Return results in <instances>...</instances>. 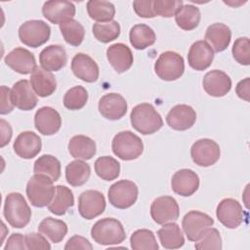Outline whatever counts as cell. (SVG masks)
Segmentation results:
<instances>
[{
  "label": "cell",
  "mask_w": 250,
  "mask_h": 250,
  "mask_svg": "<svg viewBox=\"0 0 250 250\" xmlns=\"http://www.w3.org/2000/svg\"><path fill=\"white\" fill-rule=\"evenodd\" d=\"M130 120L133 128L143 135L153 134L163 126L161 115L152 104L147 103H143L133 107Z\"/></svg>",
  "instance_id": "cell-1"
},
{
  "label": "cell",
  "mask_w": 250,
  "mask_h": 250,
  "mask_svg": "<svg viewBox=\"0 0 250 250\" xmlns=\"http://www.w3.org/2000/svg\"><path fill=\"white\" fill-rule=\"evenodd\" d=\"M91 236L100 245H114L123 242L126 233L120 221L114 218H104L94 224Z\"/></svg>",
  "instance_id": "cell-2"
},
{
  "label": "cell",
  "mask_w": 250,
  "mask_h": 250,
  "mask_svg": "<svg viewBox=\"0 0 250 250\" xmlns=\"http://www.w3.org/2000/svg\"><path fill=\"white\" fill-rule=\"evenodd\" d=\"M3 213L8 224L16 229L27 226L31 218V210L20 192H11L6 196Z\"/></svg>",
  "instance_id": "cell-3"
},
{
  "label": "cell",
  "mask_w": 250,
  "mask_h": 250,
  "mask_svg": "<svg viewBox=\"0 0 250 250\" xmlns=\"http://www.w3.org/2000/svg\"><path fill=\"white\" fill-rule=\"evenodd\" d=\"M54 181L46 175L34 174L26 185V195L29 202L35 207H45L52 201L56 187Z\"/></svg>",
  "instance_id": "cell-4"
},
{
  "label": "cell",
  "mask_w": 250,
  "mask_h": 250,
  "mask_svg": "<svg viewBox=\"0 0 250 250\" xmlns=\"http://www.w3.org/2000/svg\"><path fill=\"white\" fill-rule=\"evenodd\" d=\"M113 153L122 160H134L144 151V144L139 136L131 131L117 133L111 143Z\"/></svg>",
  "instance_id": "cell-5"
},
{
  "label": "cell",
  "mask_w": 250,
  "mask_h": 250,
  "mask_svg": "<svg viewBox=\"0 0 250 250\" xmlns=\"http://www.w3.org/2000/svg\"><path fill=\"white\" fill-rule=\"evenodd\" d=\"M154 71L156 75L164 81L177 80L185 71L184 59L176 52H163L154 63Z\"/></svg>",
  "instance_id": "cell-6"
},
{
  "label": "cell",
  "mask_w": 250,
  "mask_h": 250,
  "mask_svg": "<svg viewBox=\"0 0 250 250\" xmlns=\"http://www.w3.org/2000/svg\"><path fill=\"white\" fill-rule=\"evenodd\" d=\"M51 35L49 24L40 20L23 22L19 28V38L21 43L31 48H38L45 44Z\"/></svg>",
  "instance_id": "cell-7"
},
{
  "label": "cell",
  "mask_w": 250,
  "mask_h": 250,
  "mask_svg": "<svg viewBox=\"0 0 250 250\" xmlns=\"http://www.w3.org/2000/svg\"><path fill=\"white\" fill-rule=\"evenodd\" d=\"M137 185L130 180H120L109 187L107 196L109 203L118 209H127L138 199Z\"/></svg>",
  "instance_id": "cell-8"
},
{
  "label": "cell",
  "mask_w": 250,
  "mask_h": 250,
  "mask_svg": "<svg viewBox=\"0 0 250 250\" xmlns=\"http://www.w3.org/2000/svg\"><path fill=\"white\" fill-rule=\"evenodd\" d=\"M221 155L219 145L210 139L197 140L190 148L192 161L202 167H208L215 164Z\"/></svg>",
  "instance_id": "cell-9"
},
{
  "label": "cell",
  "mask_w": 250,
  "mask_h": 250,
  "mask_svg": "<svg viewBox=\"0 0 250 250\" xmlns=\"http://www.w3.org/2000/svg\"><path fill=\"white\" fill-rule=\"evenodd\" d=\"M152 220L158 225L176 221L180 215V208L176 199L169 195L155 198L150 205Z\"/></svg>",
  "instance_id": "cell-10"
},
{
  "label": "cell",
  "mask_w": 250,
  "mask_h": 250,
  "mask_svg": "<svg viewBox=\"0 0 250 250\" xmlns=\"http://www.w3.org/2000/svg\"><path fill=\"white\" fill-rule=\"evenodd\" d=\"M213 224L214 220L209 215L197 210H190L182 220V227L186 236L189 241L194 242L197 241L202 232L207 228L212 227Z\"/></svg>",
  "instance_id": "cell-11"
},
{
  "label": "cell",
  "mask_w": 250,
  "mask_h": 250,
  "mask_svg": "<svg viewBox=\"0 0 250 250\" xmlns=\"http://www.w3.org/2000/svg\"><path fill=\"white\" fill-rule=\"evenodd\" d=\"M105 198L99 190L89 189L83 191L78 198V211L82 218L92 220L104 213Z\"/></svg>",
  "instance_id": "cell-12"
},
{
  "label": "cell",
  "mask_w": 250,
  "mask_h": 250,
  "mask_svg": "<svg viewBox=\"0 0 250 250\" xmlns=\"http://www.w3.org/2000/svg\"><path fill=\"white\" fill-rule=\"evenodd\" d=\"M216 216L226 228L236 229L244 220V211L237 200L233 198H225L218 204Z\"/></svg>",
  "instance_id": "cell-13"
},
{
  "label": "cell",
  "mask_w": 250,
  "mask_h": 250,
  "mask_svg": "<svg viewBox=\"0 0 250 250\" xmlns=\"http://www.w3.org/2000/svg\"><path fill=\"white\" fill-rule=\"evenodd\" d=\"M99 111L103 117L108 120H118L127 112L126 100L117 93H108L99 101Z\"/></svg>",
  "instance_id": "cell-14"
},
{
  "label": "cell",
  "mask_w": 250,
  "mask_h": 250,
  "mask_svg": "<svg viewBox=\"0 0 250 250\" xmlns=\"http://www.w3.org/2000/svg\"><path fill=\"white\" fill-rule=\"evenodd\" d=\"M4 61L10 68L21 74L32 73L37 67L34 55L21 47L15 48L8 53Z\"/></svg>",
  "instance_id": "cell-15"
},
{
  "label": "cell",
  "mask_w": 250,
  "mask_h": 250,
  "mask_svg": "<svg viewBox=\"0 0 250 250\" xmlns=\"http://www.w3.org/2000/svg\"><path fill=\"white\" fill-rule=\"evenodd\" d=\"M34 126L36 130L42 135H54L61 129V115L53 107L42 106L36 111L34 115Z\"/></svg>",
  "instance_id": "cell-16"
},
{
  "label": "cell",
  "mask_w": 250,
  "mask_h": 250,
  "mask_svg": "<svg viewBox=\"0 0 250 250\" xmlns=\"http://www.w3.org/2000/svg\"><path fill=\"white\" fill-rule=\"evenodd\" d=\"M203 89L212 97H224L231 89V79L224 71L214 69L208 71L202 81Z\"/></svg>",
  "instance_id": "cell-17"
},
{
  "label": "cell",
  "mask_w": 250,
  "mask_h": 250,
  "mask_svg": "<svg viewBox=\"0 0 250 250\" xmlns=\"http://www.w3.org/2000/svg\"><path fill=\"white\" fill-rule=\"evenodd\" d=\"M12 102L21 110H31L37 104V97L30 82L26 79L16 82L12 89Z\"/></svg>",
  "instance_id": "cell-18"
},
{
  "label": "cell",
  "mask_w": 250,
  "mask_h": 250,
  "mask_svg": "<svg viewBox=\"0 0 250 250\" xmlns=\"http://www.w3.org/2000/svg\"><path fill=\"white\" fill-rule=\"evenodd\" d=\"M13 147L16 154L21 158L31 159L41 151L42 142L40 137L34 132L24 131L18 135Z\"/></svg>",
  "instance_id": "cell-19"
},
{
  "label": "cell",
  "mask_w": 250,
  "mask_h": 250,
  "mask_svg": "<svg viewBox=\"0 0 250 250\" xmlns=\"http://www.w3.org/2000/svg\"><path fill=\"white\" fill-rule=\"evenodd\" d=\"M196 120L195 110L188 104H177L170 109L166 122L170 128L177 131H186L191 128Z\"/></svg>",
  "instance_id": "cell-20"
},
{
  "label": "cell",
  "mask_w": 250,
  "mask_h": 250,
  "mask_svg": "<svg viewBox=\"0 0 250 250\" xmlns=\"http://www.w3.org/2000/svg\"><path fill=\"white\" fill-rule=\"evenodd\" d=\"M43 16L54 24H61L75 16V6L69 1H47L42 8Z\"/></svg>",
  "instance_id": "cell-21"
},
{
  "label": "cell",
  "mask_w": 250,
  "mask_h": 250,
  "mask_svg": "<svg viewBox=\"0 0 250 250\" xmlns=\"http://www.w3.org/2000/svg\"><path fill=\"white\" fill-rule=\"evenodd\" d=\"M171 188L181 196H190L199 188V177L190 169H181L172 176Z\"/></svg>",
  "instance_id": "cell-22"
},
{
  "label": "cell",
  "mask_w": 250,
  "mask_h": 250,
  "mask_svg": "<svg viewBox=\"0 0 250 250\" xmlns=\"http://www.w3.org/2000/svg\"><path fill=\"white\" fill-rule=\"evenodd\" d=\"M71 70L77 78L88 83L97 81L100 73L97 62L83 53H78L72 58Z\"/></svg>",
  "instance_id": "cell-23"
},
{
  "label": "cell",
  "mask_w": 250,
  "mask_h": 250,
  "mask_svg": "<svg viewBox=\"0 0 250 250\" xmlns=\"http://www.w3.org/2000/svg\"><path fill=\"white\" fill-rule=\"evenodd\" d=\"M214 59V51L204 40L194 42L188 54V62L189 66L195 70L207 69Z\"/></svg>",
  "instance_id": "cell-24"
},
{
  "label": "cell",
  "mask_w": 250,
  "mask_h": 250,
  "mask_svg": "<svg viewBox=\"0 0 250 250\" xmlns=\"http://www.w3.org/2000/svg\"><path fill=\"white\" fill-rule=\"evenodd\" d=\"M106 58L117 73L127 71L132 66L134 61L131 49L123 43L110 45L106 50Z\"/></svg>",
  "instance_id": "cell-25"
},
{
  "label": "cell",
  "mask_w": 250,
  "mask_h": 250,
  "mask_svg": "<svg viewBox=\"0 0 250 250\" xmlns=\"http://www.w3.org/2000/svg\"><path fill=\"white\" fill-rule=\"evenodd\" d=\"M67 62L65 49L62 45H49L39 55V62L47 71H59Z\"/></svg>",
  "instance_id": "cell-26"
},
{
  "label": "cell",
  "mask_w": 250,
  "mask_h": 250,
  "mask_svg": "<svg viewBox=\"0 0 250 250\" xmlns=\"http://www.w3.org/2000/svg\"><path fill=\"white\" fill-rule=\"evenodd\" d=\"M231 31L224 23L216 22L209 25L205 32V40L213 51L219 53L225 51L230 43Z\"/></svg>",
  "instance_id": "cell-27"
},
{
  "label": "cell",
  "mask_w": 250,
  "mask_h": 250,
  "mask_svg": "<svg viewBox=\"0 0 250 250\" xmlns=\"http://www.w3.org/2000/svg\"><path fill=\"white\" fill-rule=\"evenodd\" d=\"M30 84L36 95L42 98L51 96L57 89V82L53 73L38 66L31 73Z\"/></svg>",
  "instance_id": "cell-28"
},
{
  "label": "cell",
  "mask_w": 250,
  "mask_h": 250,
  "mask_svg": "<svg viewBox=\"0 0 250 250\" xmlns=\"http://www.w3.org/2000/svg\"><path fill=\"white\" fill-rule=\"evenodd\" d=\"M67 148L72 157L81 160L91 159L97 151L96 143L85 135L73 136L68 142Z\"/></svg>",
  "instance_id": "cell-29"
},
{
  "label": "cell",
  "mask_w": 250,
  "mask_h": 250,
  "mask_svg": "<svg viewBox=\"0 0 250 250\" xmlns=\"http://www.w3.org/2000/svg\"><path fill=\"white\" fill-rule=\"evenodd\" d=\"M161 245L166 249H178L185 244V237L176 223H166L157 230Z\"/></svg>",
  "instance_id": "cell-30"
},
{
  "label": "cell",
  "mask_w": 250,
  "mask_h": 250,
  "mask_svg": "<svg viewBox=\"0 0 250 250\" xmlns=\"http://www.w3.org/2000/svg\"><path fill=\"white\" fill-rule=\"evenodd\" d=\"M73 204L74 196L71 189L65 186L59 185L56 187V191L52 201L48 205V210L57 216H62L65 214L68 208L72 207Z\"/></svg>",
  "instance_id": "cell-31"
},
{
  "label": "cell",
  "mask_w": 250,
  "mask_h": 250,
  "mask_svg": "<svg viewBox=\"0 0 250 250\" xmlns=\"http://www.w3.org/2000/svg\"><path fill=\"white\" fill-rule=\"evenodd\" d=\"M91 168L81 159L69 162L65 167L66 182L72 187L83 186L90 178Z\"/></svg>",
  "instance_id": "cell-32"
},
{
  "label": "cell",
  "mask_w": 250,
  "mask_h": 250,
  "mask_svg": "<svg viewBox=\"0 0 250 250\" xmlns=\"http://www.w3.org/2000/svg\"><path fill=\"white\" fill-rule=\"evenodd\" d=\"M38 231L49 238L53 243H59L66 235L67 226L62 220L47 217L39 224Z\"/></svg>",
  "instance_id": "cell-33"
},
{
  "label": "cell",
  "mask_w": 250,
  "mask_h": 250,
  "mask_svg": "<svg viewBox=\"0 0 250 250\" xmlns=\"http://www.w3.org/2000/svg\"><path fill=\"white\" fill-rule=\"evenodd\" d=\"M129 39L131 45L135 49L144 50L154 44L156 35L150 26L144 23H139L130 29Z\"/></svg>",
  "instance_id": "cell-34"
},
{
  "label": "cell",
  "mask_w": 250,
  "mask_h": 250,
  "mask_svg": "<svg viewBox=\"0 0 250 250\" xmlns=\"http://www.w3.org/2000/svg\"><path fill=\"white\" fill-rule=\"evenodd\" d=\"M87 12L90 18L98 22H109L115 15V7L111 2L90 0L87 2Z\"/></svg>",
  "instance_id": "cell-35"
},
{
  "label": "cell",
  "mask_w": 250,
  "mask_h": 250,
  "mask_svg": "<svg viewBox=\"0 0 250 250\" xmlns=\"http://www.w3.org/2000/svg\"><path fill=\"white\" fill-rule=\"evenodd\" d=\"M175 21L177 25L183 30H192L199 24L200 11L193 5H183L175 14Z\"/></svg>",
  "instance_id": "cell-36"
},
{
  "label": "cell",
  "mask_w": 250,
  "mask_h": 250,
  "mask_svg": "<svg viewBox=\"0 0 250 250\" xmlns=\"http://www.w3.org/2000/svg\"><path fill=\"white\" fill-rule=\"evenodd\" d=\"M33 172L34 174L46 175L56 182L61 177V162L51 154H44L34 162Z\"/></svg>",
  "instance_id": "cell-37"
},
{
  "label": "cell",
  "mask_w": 250,
  "mask_h": 250,
  "mask_svg": "<svg viewBox=\"0 0 250 250\" xmlns=\"http://www.w3.org/2000/svg\"><path fill=\"white\" fill-rule=\"evenodd\" d=\"M60 30L64 41L71 46H79L85 36L83 25L76 20L70 19L60 24Z\"/></svg>",
  "instance_id": "cell-38"
},
{
  "label": "cell",
  "mask_w": 250,
  "mask_h": 250,
  "mask_svg": "<svg viewBox=\"0 0 250 250\" xmlns=\"http://www.w3.org/2000/svg\"><path fill=\"white\" fill-rule=\"evenodd\" d=\"M97 175L104 181H113L120 174V163L111 156H101L95 161Z\"/></svg>",
  "instance_id": "cell-39"
},
{
  "label": "cell",
  "mask_w": 250,
  "mask_h": 250,
  "mask_svg": "<svg viewBox=\"0 0 250 250\" xmlns=\"http://www.w3.org/2000/svg\"><path fill=\"white\" fill-rule=\"evenodd\" d=\"M130 244L134 250H157L159 248L154 233L146 229L134 231L130 237Z\"/></svg>",
  "instance_id": "cell-40"
},
{
  "label": "cell",
  "mask_w": 250,
  "mask_h": 250,
  "mask_svg": "<svg viewBox=\"0 0 250 250\" xmlns=\"http://www.w3.org/2000/svg\"><path fill=\"white\" fill-rule=\"evenodd\" d=\"M92 30L96 39L102 43H109L120 35V25L116 21L94 23Z\"/></svg>",
  "instance_id": "cell-41"
},
{
  "label": "cell",
  "mask_w": 250,
  "mask_h": 250,
  "mask_svg": "<svg viewBox=\"0 0 250 250\" xmlns=\"http://www.w3.org/2000/svg\"><path fill=\"white\" fill-rule=\"evenodd\" d=\"M88 101V92L82 86H74L66 91L63 97V105L70 110H78L85 106Z\"/></svg>",
  "instance_id": "cell-42"
},
{
  "label": "cell",
  "mask_w": 250,
  "mask_h": 250,
  "mask_svg": "<svg viewBox=\"0 0 250 250\" xmlns=\"http://www.w3.org/2000/svg\"><path fill=\"white\" fill-rule=\"evenodd\" d=\"M195 249L205 250V249H222V238L220 232L217 229L207 228L194 244Z\"/></svg>",
  "instance_id": "cell-43"
},
{
  "label": "cell",
  "mask_w": 250,
  "mask_h": 250,
  "mask_svg": "<svg viewBox=\"0 0 250 250\" xmlns=\"http://www.w3.org/2000/svg\"><path fill=\"white\" fill-rule=\"evenodd\" d=\"M234 60L243 65L250 63V41L248 37L237 38L231 49Z\"/></svg>",
  "instance_id": "cell-44"
},
{
  "label": "cell",
  "mask_w": 250,
  "mask_h": 250,
  "mask_svg": "<svg viewBox=\"0 0 250 250\" xmlns=\"http://www.w3.org/2000/svg\"><path fill=\"white\" fill-rule=\"evenodd\" d=\"M182 6V0H154L152 3L154 15L164 18H170L175 16L177 11Z\"/></svg>",
  "instance_id": "cell-45"
},
{
  "label": "cell",
  "mask_w": 250,
  "mask_h": 250,
  "mask_svg": "<svg viewBox=\"0 0 250 250\" xmlns=\"http://www.w3.org/2000/svg\"><path fill=\"white\" fill-rule=\"evenodd\" d=\"M42 233H37V232H29L24 236L25 239V244L28 250H37V249H42V250H49L51 249V245L48 242V240L45 238Z\"/></svg>",
  "instance_id": "cell-46"
},
{
  "label": "cell",
  "mask_w": 250,
  "mask_h": 250,
  "mask_svg": "<svg viewBox=\"0 0 250 250\" xmlns=\"http://www.w3.org/2000/svg\"><path fill=\"white\" fill-rule=\"evenodd\" d=\"M152 0H146V1H134L133 2V8L135 13L141 17V18H153L155 17L153 8H152Z\"/></svg>",
  "instance_id": "cell-47"
},
{
  "label": "cell",
  "mask_w": 250,
  "mask_h": 250,
  "mask_svg": "<svg viewBox=\"0 0 250 250\" xmlns=\"http://www.w3.org/2000/svg\"><path fill=\"white\" fill-rule=\"evenodd\" d=\"M64 249L65 250H76V249L92 250L93 246L87 238L80 235H74L67 240L66 244L64 245Z\"/></svg>",
  "instance_id": "cell-48"
},
{
  "label": "cell",
  "mask_w": 250,
  "mask_h": 250,
  "mask_svg": "<svg viewBox=\"0 0 250 250\" xmlns=\"http://www.w3.org/2000/svg\"><path fill=\"white\" fill-rule=\"evenodd\" d=\"M11 89L6 86H1V108L0 113L2 115L10 113L14 109V104L12 102Z\"/></svg>",
  "instance_id": "cell-49"
},
{
  "label": "cell",
  "mask_w": 250,
  "mask_h": 250,
  "mask_svg": "<svg viewBox=\"0 0 250 250\" xmlns=\"http://www.w3.org/2000/svg\"><path fill=\"white\" fill-rule=\"evenodd\" d=\"M5 250L8 249H27L26 244H25V239L24 236L21 233H13L11 236L8 238L6 245L4 246Z\"/></svg>",
  "instance_id": "cell-50"
},
{
  "label": "cell",
  "mask_w": 250,
  "mask_h": 250,
  "mask_svg": "<svg viewBox=\"0 0 250 250\" xmlns=\"http://www.w3.org/2000/svg\"><path fill=\"white\" fill-rule=\"evenodd\" d=\"M249 77H246L245 79L239 81L235 88L237 96L246 102H249Z\"/></svg>",
  "instance_id": "cell-51"
},
{
  "label": "cell",
  "mask_w": 250,
  "mask_h": 250,
  "mask_svg": "<svg viewBox=\"0 0 250 250\" xmlns=\"http://www.w3.org/2000/svg\"><path fill=\"white\" fill-rule=\"evenodd\" d=\"M0 125H1V147H4L11 141L13 133H12V128L10 124L4 119L0 120Z\"/></svg>",
  "instance_id": "cell-52"
}]
</instances>
